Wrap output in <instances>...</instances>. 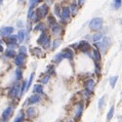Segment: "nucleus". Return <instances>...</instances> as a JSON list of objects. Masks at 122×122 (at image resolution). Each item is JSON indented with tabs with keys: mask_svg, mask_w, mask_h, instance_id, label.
<instances>
[{
	"mask_svg": "<svg viewBox=\"0 0 122 122\" xmlns=\"http://www.w3.org/2000/svg\"><path fill=\"white\" fill-rule=\"evenodd\" d=\"M89 27L91 30L93 31H97L103 27V19L102 18H94L91 20V22L89 24Z\"/></svg>",
	"mask_w": 122,
	"mask_h": 122,
	"instance_id": "nucleus-1",
	"label": "nucleus"
},
{
	"mask_svg": "<svg viewBox=\"0 0 122 122\" xmlns=\"http://www.w3.org/2000/svg\"><path fill=\"white\" fill-rule=\"evenodd\" d=\"M37 42H38V44L42 45L43 47H45V48H48L49 45H50V40H49V37L46 35V34L43 32L41 34V36L38 38L37 40Z\"/></svg>",
	"mask_w": 122,
	"mask_h": 122,
	"instance_id": "nucleus-2",
	"label": "nucleus"
},
{
	"mask_svg": "<svg viewBox=\"0 0 122 122\" xmlns=\"http://www.w3.org/2000/svg\"><path fill=\"white\" fill-rule=\"evenodd\" d=\"M9 96L12 99H15L18 97H21V88H20V85L19 83L18 84H15L10 89H9Z\"/></svg>",
	"mask_w": 122,
	"mask_h": 122,
	"instance_id": "nucleus-3",
	"label": "nucleus"
},
{
	"mask_svg": "<svg viewBox=\"0 0 122 122\" xmlns=\"http://www.w3.org/2000/svg\"><path fill=\"white\" fill-rule=\"evenodd\" d=\"M26 53H19L18 56H15V63L18 67H23L24 64H25V61H26Z\"/></svg>",
	"mask_w": 122,
	"mask_h": 122,
	"instance_id": "nucleus-4",
	"label": "nucleus"
},
{
	"mask_svg": "<svg viewBox=\"0 0 122 122\" xmlns=\"http://www.w3.org/2000/svg\"><path fill=\"white\" fill-rule=\"evenodd\" d=\"M36 11H37V15H39V19H41L48 13V6H47L46 4H42Z\"/></svg>",
	"mask_w": 122,
	"mask_h": 122,
	"instance_id": "nucleus-5",
	"label": "nucleus"
},
{
	"mask_svg": "<svg viewBox=\"0 0 122 122\" xmlns=\"http://www.w3.org/2000/svg\"><path fill=\"white\" fill-rule=\"evenodd\" d=\"M13 113V109L11 107H8V108H6V109L3 111V113L1 115V118H2V120L3 121H7L9 118L11 117V115Z\"/></svg>",
	"mask_w": 122,
	"mask_h": 122,
	"instance_id": "nucleus-6",
	"label": "nucleus"
},
{
	"mask_svg": "<svg viewBox=\"0 0 122 122\" xmlns=\"http://www.w3.org/2000/svg\"><path fill=\"white\" fill-rule=\"evenodd\" d=\"M109 38H104L102 41H100V42H97V46L100 47V49L102 50L103 52H106V50H107V48H108V45H109Z\"/></svg>",
	"mask_w": 122,
	"mask_h": 122,
	"instance_id": "nucleus-7",
	"label": "nucleus"
},
{
	"mask_svg": "<svg viewBox=\"0 0 122 122\" xmlns=\"http://www.w3.org/2000/svg\"><path fill=\"white\" fill-rule=\"evenodd\" d=\"M13 33V28L12 27H4L0 30V36H9Z\"/></svg>",
	"mask_w": 122,
	"mask_h": 122,
	"instance_id": "nucleus-8",
	"label": "nucleus"
},
{
	"mask_svg": "<svg viewBox=\"0 0 122 122\" xmlns=\"http://www.w3.org/2000/svg\"><path fill=\"white\" fill-rule=\"evenodd\" d=\"M78 49H80L81 51L87 52L90 49V45H89V43H87L86 41H81L79 43V45H78Z\"/></svg>",
	"mask_w": 122,
	"mask_h": 122,
	"instance_id": "nucleus-9",
	"label": "nucleus"
},
{
	"mask_svg": "<svg viewBox=\"0 0 122 122\" xmlns=\"http://www.w3.org/2000/svg\"><path fill=\"white\" fill-rule=\"evenodd\" d=\"M70 12L71 11H70V8L69 7L63 8V11H62V13H61V19H62L63 22L67 21V20L70 18Z\"/></svg>",
	"mask_w": 122,
	"mask_h": 122,
	"instance_id": "nucleus-10",
	"label": "nucleus"
},
{
	"mask_svg": "<svg viewBox=\"0 0 122 122\" xmlns=\"http://www.w3.org/2000/svg\"><path fill=\"white\" fill-rule=\"evenodd\" d=\"M41 101V97H40V94H33L32 97H29V104H37V103H39V102Z\"/></svg>",
	"mask_w": 122,
	"mask_h": 122,
	"instance_id": "nucleus-11",
	"label": "nucleus"
},
{
	"mask_svg": "<svg viewBox=\"0 0 122 122\" xmlns=\"http://www.w3.org/2000/svg\"><path fill=\"white\" fill-rule=\"evenodd\" d=\"M93 88H94V81L91 79L87 80L85 82V89L87 91H89V92H91V91L93 90Z\"/></svg>",
	"mask_w": 122,
	"mask_h": 122,
	"instance_id": "nucleus-12",
	"label": "nucleus"
},
{
	"mask_svg": "<svg viewBox=\"0 0 122 122\" xmlns=\"http://www.w3.org/2000/svg\"><path fill=\"white\" fill-rule=\"evenodd\" d=\"M62 53H63V56L66 57V59H68V60H72V59H73L74 53H73L72 50L69 49V48H66Z\"/></svg>",
	"mask_w": 122,
	"mask_h": 122,
	"instance_id": "nucleus-13",
	"label": "nucleus"
},
{
	"mask_svg": "<svg viewBox=\"0 0 122 122\" xmlns=\"http://www.w3.org/2000/svg\"><path fill=\"white\" fill-rule=\"evenodd\" d=\"M7 43L9 44H18V37L16 35H9L7 38Z\"/></svg>",
	"mask_w": 122,
	"mask_h": 122,
	"instance_id": "nucleus-14",
	"label": "nucleus"
},
{
	"mask_svg": "<svg viewBox=\"0 0 122 122\" xmlns=\"http://www.w3.org/2000/svg\"><path fill=\"white\" fill-rule=\"evenodd\" d=\"M33 92H36L38 94H42L43 93V87H42V85H40V84H36V85H34Z\"/></svg>",
	"mask_w": 122,
	"mask_h": 122,
	"instance_id": "nucleus-15",
	"label": "nucleus"
},
{
	"mask_svg": "<svg viewBox=\"0 0 122 122\" xmlns=\"http://www.w3.org/2000/svg\"><path fill=\"white\" fill-rule=\"evenodd\" d=\"M16 37H18V42L22 43L24 41V39H25V31H24V30H20V31L18 32Z\"/></svg>",
	"mask_w": 122,
	"mask_h": 122,
	"instance_id": "nucleus-16",
	"label": "nucleus"
},
{
	"mask_svg": "<svg viewBox=\"0 0 122 122\" xmlns=\"http://www.w3.org/2000/svg\"><path fill=\"white\" fill-rule=\"evenodd\" d=\"M82 111H83V106L82 104H78L77 105V112H76V117L79 118L81 116V114H82Z\"/></svg>",
	"mask_w": 122,
	"mask_h": 122,
	"instance_id": "nucleus-17",
	"label": "nucleus"
},
{
	"mask_svg": "<svg viewBox=\"0 0 122 122\" xmlns=\"http://www.w3.org/2000/svg\"><path fill=\"white\" fill-rule=\"evenodd\" d=\"M32 53L34 56H42V50L40 49V48H38V47H35V48H33L32 49Z\"/></svg>",
	"mask_w": 122,
	"mask_h": 122,
	"instance_id": "nucleus-18",
	"label": "nucleus"
},
{
	"mask_svg": "<svg viewBox=\"0 0 122 122\" xmlns=\"http://www.w3.org/2000/svg\"><path fill=\"white\" fill-rule=\"evenodd\" d=\"M102 38H103V34H102V33H97V34H94V35H93V37H92V40H93V41L97 43V42L101 41Z\"/></svg>",
	"mask_w": 122,
	"mask_h": 122,
	"instance_id": "nucleus-19",
	"label": "nucleus"
},
{
	"mask_svg": "<svg viewBox=\"0 0 122 122\" xmlns=\"http://www.w3.org/2000/svg\"><path fill=\"white\" fill-rule=\"evenodd\" d=\"M61 31H62V28H61L59 25L52 26V33H53V35H57V34H60Z\"/></svg>",
	"mask_w": 122,
	"mask_h": 122,
	"instance_id": "nucleus-20",
	"label": "nucleus"
},
{
	"mask_svg": "<svg viewBox=\"0 0 122 122\" xmlns=\"http://www.w3.org/2000/svg\"><path fill=\"white\" fill-rule=\"evenodd\" d=\"M5 55L7 56L8 57H15V50H13V49L8 48V49H6Z\"/></svg>",
	"mask_w": 122,
	"mask_h": 122,
	"instance_id": "nucleus-21",
	"label": "nucleus"
},
{
	"mask_svg": "<svg viewBox=\"0 0 122 122\" xmlns=\"http://www.w3.org/2000/svg\"><path fill=\"white\" fill-rule=\"evenodd\" d=\"M23 120H24V113H23V111H21L13 122H23Z\"/></svg>",
	"mask_w": 122,
	"mask_h": 122,
	"instance_id": "nucleus-22",
	"label": "nucleus"
},
{
	"mask_svg": "<svg viewBox=\"0 0 122 122\" xmlns=\"http://www.w3.org/2000/svg\"><path fill=\"white\" fill-rule=\"evenodd\" d=\"M113 114H114V107H111L110 111L108 112V114H107V120L108 121H110L112 119V117H113Z\"/></svg>",
	"mask_w": 122,
	"mask_h": 122,
	"instance_id": "nucleus-23",
	"label": "nucleus"
},
{
	"mask_svg": "<svg viewBox=\"0 0 122 122\" xmlns=\"http://www.w3.org/2000/svg\"><path fill=\"white\" fill-rule=\"evenodd\" d=\"M93 56H94V59H96L97 61H100L101 60V53H100V51L97 48L93 49Z\"/></svg>",
	"mask_w": 122,
	"mask_h": 122,
	"instance_id": "nucleus-24",
	"label": "nucleus"
},
{
	"mask_svg": "<svg viewBox=\"0 0 122 122\" xmlns=\"http://www.w3.org/2000/svg\"><path fill=\"white\" fill-rule=\"evenodd\" d=\"M33 78H34V73H32V74H31V76H30L29 81H27V88H26V91L30 88V86H31V84H32V82H33Z\"/></svg>",
	"mask_w": 122,
	"mask_h": 122,
	"instance_id": "nucleus-25",
	"label": "nucleus"
},
{
	"mask_svg": "<svg viewBox=\"0 0 122 122\" xmlns=\"http://www.w3.org/2000/svg\"><path fill=\"white\" fill-rule=\"evenodd\" d=\"M15 79L18 80V81H20L22 79V71L20 70V69H16L15 70Z\"/></svg>",
	"mask_w": 122,
	"mask_h": 122,
	"instance_id": "nucleus-26",
	"label": "nucleus"
},
{
	"mask_svg": "<svg viewBox=\"0 0 122 122\" xmlns=\"http://www.w3.org/2000/svg\"><path fill=\"white\" fill-rule=\"evenodd\" d=\"M48 23L50 24V26H55V25H56V19L53 18L52 15H49V16H48Z\"/></svg>",
	"mask_w": 122,
	"mask_h": 122,
	"instance_id": "nucleus-27",
	"label": "nucleus"
},
{
	"mask_svg": "<svg viewBox=\"0 0 122 122\" xmlns=\"http://www.w3.org/2000/svg\"><path fill=\"white\" fill-rule=\"evenodd\" d=\"M64 59V56H63V53H57V55L55 56V62L56 63H60L61 61H62Z\"/></svg>",
	"mask_w": 122,
	"mask_h": 122,
	"instance_id": "nucleus-28",
	"label": "nucleus"
},
{
	"mask_svg": "<svg viewBox=\"0 0 122 122\" xmlns=\"http://www.w3.org/2000/svg\"><path fill=\"white\" fill-rule=\"evenodd\" d=\"M121 4H122V0H114V7L116 8V9H118L121 6Z\"/></svg>",
	"mask_w": 122,
	"mask_h": 122,
	"instance_id": "nucleus-29",
	"label": "nucleus"
},
{
	"mask_svg": "<svg viewBox=\"0 0 122 122\" xmlns=\"http://www.w3.org/2000/svg\"><path fill=\"white\" fill-rule=\"evenodd\" d=\"M34 114H35V110H34V108H29L28 110H27V115L30 117L34 116Z\"/></svg>",
	"mask_w": 122,
	"mask_h": 122,
	"instance_id": "nucleus-30",
	"label": "nucleus"
},
{
	"mask_svg": "<svg viewBox=\"0 0 122 122\" xmlns=\"http://www.w3.org/2000/svg\"><path fill=\"white\" fill-rule=\"evenodd\" d=\"M55 12L56 16H61V8H60V5L59 4H56L55 5Z\"/></svg>",
	"mask_w": 122,
	"mask_h": 122,
	"instance_id": "nucleus-31",
	"label": "nucleus"
},
{
	"mask_svg": "<svg viewBox=\"0 0 122 122\" xmlns=\"http://www.w3.org/2000/svg\"><path fill=\"white\" fill-rule=\"evenodd\" d=\"M117 79H118V76H114V77H112L111 78V86L112 87H115V84H116L117 82Z\"/></svg>",
	"mask_w": 122,
	"mask_h": 122,
	"instance_id": "nucleus-32",
	"label": "nucleus"
},
{
	"mask_svg": "<svg viewBox=\"0 0 122 122\" xmlns=\"http://www.w3.org/2000/svg\"><path fill=\"white\" fill-rule=\"evenodd\" d=\"M105 100H106V96H104L102 99H100V101H99V108H100V109L103 108L104 104H105Z\"/></svg>",
	"mask_w": 122,
	"mask_h": 122,
	"instance_id": "nucleus-33",
	"label": "nucleus"
},
{
	"mask_svg": "<svg viewBox=\"0 0 122 122\" xmlns=\"http://www.w3.org/2000/svg\"><path fill=\"white\" fill-rule=\"evenodd\" d=\"M49 78H50V74H47V75H46L45 77H43L42 79H41V82H42L43 84L47 83V82H48V80H49Z\"/></svg>",
	"mask_w": 122,
	"mask_h": 122,
	"instance_id": "nucleus-34",
	"label": "nucleus"
},
{
	"mask_svg": "<svg viewBox=\"0 0 122 122\" xmlns=\"http://www.w3.org/2000/svg\"><path fill=\"white\" fill-rule=\"evenodd\" d=\"M61 45V41L60 40H55L53 41V45H52V49H56L57 46H60Z\"/></svg>",
	"mask_w": 122,
	"mask_h": 122,
	"instance_id": "nucleus-35",
	"label": "nucleus"
},
{
	"mask_svg": "<svg viewBox=\"0 0 122 122\" xmlns=\"http://www.w3.org/2000/svg\"><path fill=\"white\" fill-rule=\"evenodd\" d=\"M37 30H44V25H43V24H38V25H37V27L35 28V31H37Z\"/></svg>",
	"mask_w": 122,
	"mask_h": 122,
	"instance_id": "nucleus-36",
	"label": "nucleus"
},
{
	"mask_svg": "<svg viewBox=\"0 0 122 122\" xmlns=\"http://www.w3.org/2000/svg\"><path fill=\"white\" fill-rule=\"evenodd\" d=\"M19 53H27V47L26 46H21L20 47Z\"/></svg>",
	"mask_w": 122,
	"mask_h": 122,
	"instance_id": "nucleus-37",
	"label": "nucleus"
},
{
	"mask_svg": "<svg viewBox=\"0 0 122 122\" xmlns=\"http://www.w3.org/2000/svg\"><path fill=\"white\" fill-rule=\"evenodd\" d=\"M75 10H76V5H74V4H73V5H72V11H73V12H75Z\"/></svg>",
	"mask_w": 122,
	"mask_h": 122,
	"instance_id": "nucleus-38",
	"label": "nucleus"
},
{
	"mask_svg": "<svg viewBox=\"0 0 122 122\" xmlns=\"http://www.w3.org/2000/svg\"><path fill=\"white\" fill-rule=\"evenodd\" d=\"M18 26H19V27H23V22H22V21H19V22H18Z\"/></svg>",
	"mask_w": 122,
	"mask_h": 122,
	"instance_id": "nucleus-39",
	"label": "nucleus"
},
{
	"mask_svg": "<svg viewBox=\"0 0 122 122\" xmlns=\"http://www.w3.org/2000/svg\"><path fill=\"white\" fill-rule=\"evenodd\" d=\"M84 1H85V0H79L78 2H79V4H80V5H82L83 3H84Z\"/></svg>",
	"mask_w": 122,
	"mask_h": 122,
	"instance_id": "nucleus-40",
	"label": "nucleus"
},
{
	"mask_svg": "<svg viewBox=\"0 0 122 122\" xmlns=\"http://www.w3.org/2000/svg\"><path fill=\"white\" fill-rule=\"evenodd\" d=\"M24 1H25V0H19V2H20V3H22V2H24Z\"/></svg>",
	"mask_w": 122,
	"mask_h": 122,
	"instance_id": "nucleus-41",
	"label": "nucleus"
},
{
	"mask_svg": "<svg viewBox=\"0 0 122 122\" xmlns=\"http://www.w3.org/2000/svg\"><path fill=\"white\" fill-rule=\"evenodd\" d=\"M41 1H42V0H37V2H38V3H39V2H41Z\"/></svg>",
	"mask_w": 122,
	"mask_h": 122,
	"instance_id": "nucleus-42",
	"label": "nucleus"
},
{
	"mask_svg": "<svg viewBox=\"0 0 122 122\" xmlns=\"http://www.w3.org/2000/svg\"><path fill=\"white\" fill-rule=\"evenodd\" d=\"M3 2V0H0V3H2Z\"/></svg>",
	"mask_w": 122,
	"mask_h": 122,
	"instance_id": "nucleus-43",
	"label": "nucleus"
},
{
	"mask_svg": "<svg viewBox=\"0 0 122 122\" xmlns=\"http://www.w3.org/2000/svg\"><path fill=\"white\" fill-rule=\"evenodd\" d=\"M121 24H122V19H121Z\"/></svg>",
	"mask_w": 122,
	"mask_h": 122,
	"instance_id": "nucleus-44",
	"label": "nucleus"
}]
</instances>
